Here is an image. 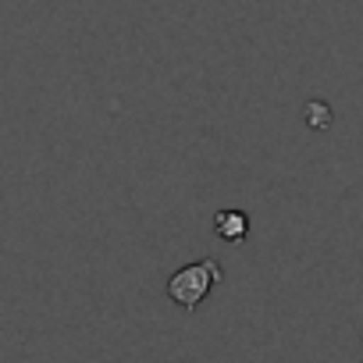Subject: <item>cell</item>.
<instances>
[{"mask_svg": "<svg viewBox=\"0 0 363 363\" xmlns=\"http://www.w3.org/2000/svg\"><path fill=\"white\" fill-rule=\"evenodd\" d=\"M218 281H221L218 260H200V264H189V267H182V271L171 274L167 296H171V303H178L182 310H196V306L211 296V289H214Z\"/></svg>", "mask_w": 363, "mask_h": 363, "instance_id": "1", "label": "cell"}, {"mask_svg": "<svg viewBox=\"0 0 363 363\" xmlns=\"http://www.w3.org/2000/svg\"><path fill=\"white\" fill-rule=\"evenodd\" d=\"M214 232H218L225 242H242L246 232H250V218H246L242 211H218Z\"/></svg>", "mask_w": 363, "mask_h": 363, "instance_id": "2", "label": "cell"}]
</instances>
